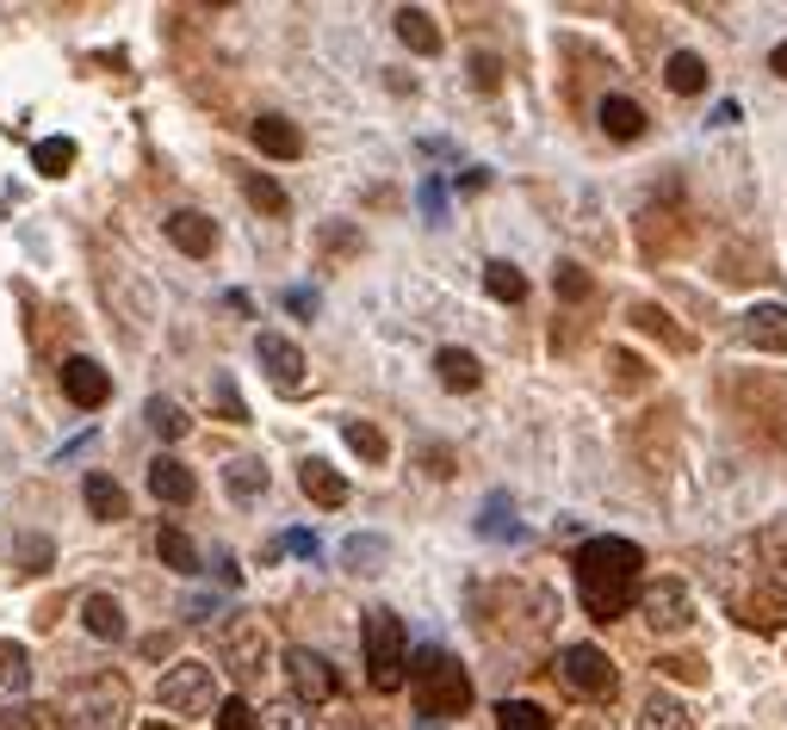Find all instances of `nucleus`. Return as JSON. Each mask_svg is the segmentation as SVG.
<instances>
[{
    "instance_id": "53",
    "label": "nucleus",
    "mask_w": 787,
    "mask_h": 730,
    "mask_svg": "<svg viewBox=\"0 0 787 730\" xmlns=\"http://www.w3.org/2000/svg\"><path fill=\"white\" fill-rule=\"evenodd\" d=\"M738 118H744V112H738V99H720V106H713V118H707V125H738Z\"/></svg>"
},
{
    "instance_id": "7",
    "label": "nucleus",
    "mask_w": 787,
    "mask_h": 730,
    "mask_svg": "<svg viewBox=\"0 0 787 730\" xmlns=\"http://www.w3.org/2000/svg\"><path fill=\"white\" fill-rule=\"evenodd\" d=\"M558 675H565V687L570 694H583V699H596V706H608V699L620 694V675H615V663L596 650V644H570L565 656H558Z\"/></svg>"
},
{
    "instance_id": "8",
    "label": "nucleus",
    "mask_w": 787,
    "mask_h": 730,
    "mask_svg": "<svg viewBox=\"0 0 787 730\" xmlns=\"http://www.w3.org/2000/svg\"><path fill=\"white\" fill-rule=\"evenodd\" d=\"M254 359H261V372L273 378V390H280V396H298V390H304V353H298V341H292V335L261 328V335H254Z\"/></svg>"
},
{
    "instance_id": "34",
    "label": "nucleus",
    "mask_w": 787,
    "mask_h": 730,
    "mask_svg": "<svg viewBox=\"0 0 787 730\" xmlns=\"http://www.w3.org/2000/svg\"><path fill=\"white\" fill-rule=\"evenodd\" d=\"M478 532H484V539H496V544H515V539H527V532H521V520H515V508H508V496H490L484 501V514H478Z\"/></svg>"
},
{
    "instance_id": "14",
    "label": "nucleus",
    "mask_w": 787,
    "mask_h": 730,
    "mask_svg": "<svg viewBox=\"0 0 787 730\" xmlns=\"http://www.w3.org/2000/svg\"><path fill=\"white\" fill-rule=\"evenodd\" d=\"M149 496L168 501V508H192V496H199V477H192L174 452H156L149 458Z\"/></svg>"
},
{
    "instance_id": "22",
    "label": "nucleus",
    "mask_w": 787,
    "mask_h": 730,
    "mask_svg": "<svg viewBox=\"0 0 787 730\" xmlns=\"http://www.w3.org/2000/svg\"><path fill=\"white\" fill-rule=\"evenodd\" d=\"M434 378H441L447 390H459V396H465V390L484 384V366H478L472 347H441V353H434Z\"/></svg>"
},
{
    "instance_id": "41",
    "label": "nucleus",
    "mask_w": 787,
    "mask_h": 730,
    "mask_svg": "<svg viewBox=\"0 0 787 730\" xmlns=\"http://www.w3.org/2000/svg\"><path fill=\"white\" fill-rule=\"evenodd\" d=\"M0 687H13V694L32 687V656H25V644H0Z\"/></svg>"
},
{
    "instance_id": "49",
    "label": "nucleus",
    "mask_w": 787,
    "mask_h": 730,
    "mask_svg": "<svg viewBox=\"0 0 787 730\" xmlns=\"http://www.w3.org/2000/svg\"><path fill=\"white\" fill-rule=\"evenodd\" d=\"M280 551H298V558H316V532H285Z\"/></svg>"
},
{
    "instance_id": "3",
    "label": "nucleus",
    "mask_w": 787,
    "mask_h": 730,
    "mask_svg": "<svg viewBox=\"0 0 787 730\" xmlns=\"http://www.w3.org/2000/svg\"><path fill=\"white\" fill-rule=\"evenodd\" d=\"M360 644H366V681L378 694H397L410 681V632H403V620L391 606H372L360 620Z\"/></svg>"
},
{
    "instance_id": "25",
    "label": "nucleus",
    "mask_w": 787,
    "mask_h": 730,
    "mask_svg": "<svg viewBox=\"0 0 787 730\" xmlns=\"http://www.w3.org/2000/svg\"><path fill=\"white\" fill-rule=\"evenodd\" d=\"M663 87L676 99H694V94H707V63L694 56V50H676L670 63H663Z\"/></svg>"
},
{
    "instance_id": "36",
    "label": "nucleus",
    "mask_w": 787,
    "mask_h": 730,
    "mask_svg": "<svg viewBox=\"0 0 787 730\" xmlns=\"http://www.w3.org/2000/svg\"><path fill=\"white\" fill-rule=\"evenodd\" d=\"M496 730H552V712L534 699H503L496 706Z\"/></svg>"
},
{
    "instance_id": "35",
    "label": "nucleus",
    "mask_w": 787,
    "mask_h": 730,
    "mask_svg": "<svg viewBox=\"0 0 787 730\" xmlns=\"http://www.w3.org/2000/svg\"><path fill=\"white\" fill-rule=\"evenodd\" d=\"M720 279L756 285V279H769V261H763V248H725L720 254Z\"/></svg>"
},
{
    "instance_id": "21",
    "label": "nucleus",
    "mask_w": 787,
    "mask_h": 730,
    "mask_svg": "<svg viewBox=\"0 0 787 730\" xmlns=\"http://www.w3.org/2000/svg\"><path fill=\"white\" fill-rule=\"evenodd\" d=\"M81 625H87V637H99V644H118V637L130 632L118 594H87V601H81Z\"/></svg>"
},
{
    "instance_id": "42",
    "label": "nucleus",
    "mask_w": 787,
    "mask_h": 730,
    "mask_svg": "<svg viewBox=\"0 0 787 730\" xmlns=\"http://www.w3.org/2000/svg\"><path fill=\"white\" fill-rule=\"evenodd\" d=\"M608 366H615V390H646L651 384V366L639 353H627V347H615V353H608Z\"/></svg>"
},
{
    "instance_id": "19",
    "label": "nucleus",
    "mask_w": 787,
    "mask_h": 730,
    "mask_svg": "<svg viewBox=\"0 0 787 730\" xmlns=\"http://www.w3.org/2000/svg\"><path fill=\"white\" fill-rule=\"evenodd\" d=\"M627 322L639 328V335H651V341H663L670 353H694V335L682 322H670V310H658V304H632Z\"/></svg>"
},
{
    "instance_id": "31",
    "label": "nucleus",
    "mask_w": 787,
    "mask_h": 730,
    "mask_svg": "<svg viewBox=\"0 0 787 730\" xmlns=\"http://www.w3.org/2000/svg\"><path fill=\"white\" fill-rule=\"evenodd\" d=\"M484 292L496 297V304H521V297H527V273H521L515 261H484Z\"/></svg>"
},
{
    "instance_id": "54",
    "label": "nucleus",
    "mask_w": 787,
    "mask_h": 730,
    "mask_svg": "<svg viewBox=\"0 0 787 730\" xmlns=\"http://www.w3.org/2000/svg\"><path fill=\"white\" fill-rule=\"evenodd\" d=\"M769 68H775V75H781V81H787V38H781V44H775V50H769Z\"/></svg>"
},
{
    "instance_id": "46",
    "label": "nucleus",
    "mask_w": 787,
    "mask_h": 730,
    "mask_svg": "<svg viewBox=\"0 0 787 730\" xmlns=\"http://www.w3.org/2000/svg\"><path fill=\"white\" fill-rule=\"evenodd\" d=\"M472 87H484V94H496V87H503V63H496L490 50H478V56H472Z\"/></svg>"
},
{
    "instance_id": "55",
    "label": "nucleus",
    "mask_w": 787,
    "mask_h": 730,
    "mask_svg": "<svg viewBox=\"0 0 787 730\" xmlns=\"http://www.w3.org/2000/svg\"><path fill=\"white\" fill-rule=\"evenodd\" d=\"M0 724H7V730H32V718H25V706H19V712H7Z\"/></svg>"
},
{
    "instance_id": "40",
    "label": "nucleus",
    "mask_w": 787,
    "mask_h": 730,
    "mask_svg": "<svg viewBox=\"0 0 787 730\" xmlns=\"http://www.w3.org/2000/svg\"><path fill=\"white\" fill-rule=\"evenodd\" d=\"M13 551H19V570H25V575H44L50 563H56V544H50L44 532H19Z\"/></svg>"
},
{
    "instance_id": "56",
    "label": "nucleus",
    "mask_w": 787,
    "mask_h": 730,
    "mask_svg": "<svg viewBox=\"0 0 787 730\" xmlns=\"http://www.w3.org/2000/svg\"><path fill=\"white\" fill-rule=\"evenodd\" d=\"M143 730H180V724H161V718H149V724H143Z\"/></svg>"
},
{
    "instance_id": "27",
    "label": "nucleus",
    "mask_w": 787,
    "mask_h": 730,
    "mask_svg": "<svg viewBox=\"0 0 787 730\" xmlns=\"http://www.w3.org/2000/svg\"><path fill=\"white\" fill-rule=\"evenodd\" d=\"M342 558H347L354 575H378L385 558H391V539H385V532H354V539L342 544Z\"/></svg>"
},
{
    "instance_id": "44",
    "label": "nucleus",
    "mask_w": 787,
    "mask_h": 730,
    "mask_svg": "<svg viewBox=\"0 0 787 730\" xmlns=\"http://www.w3.org/2000/svg\"><path fill=\"white\" fill-rule=\"evenodd\" d=\"M658 668L670 675V681H689V687L707 681V663H701V656H658Z\"/></svg>"
},
{
    "instance_id": "57",
    "label": "nucleus",
    "mask_w": 787,
    "mask_h": 730,
    "mask_svg": "<svg viewBox=\"0 0 787 730\" xmlns=\"http://www.w3.org/2000/svg\"><path fill=\"white\" fill-rule=\"evenodd\" d=\"M422 730H434V724H422Z\"/></svg>"
},
{
    "instance_id": "43",
    "label": "nucleus",
    "mask_w": 787,
    "mask_h": 730,
    "mask_svg": "<svg viewBox=\"0 0 787 730\" xmlns=\"http://www.w3.org/2000/svg\"><path fill=\"white\" fill-rule=\"evenodd\" d=\"M211 396H218V415L223 421H237V427H242V421H249V403H242V390L237 384H230V378H211Z\"/></svg>"
},
{
    "instance_id": "51",
    "label": "nucleus",
    "mask_w": 787,
    "mask_h": 730,
    "mask_svg": "<svg viewBox=\"0 0 787 730\" xmlns=\"http://www.w3.org/2000/svg\"><path fill=\"white\" fill-rule=\"evenodd\" d=\"M137 650L149 656V663H156V656H168V650H174V632H149V637L137 644Z\"/></svg>"
},
{
    "instance_id": "1",
    "label": "nucleus",
    "mask_w": 787,
    "mask_h": 730,
    "mask_svg": "<svg viewBox=\"0 0 787 730\" xmlns=\"http://www.w3.org/2000/svg\"><path fill=\"white\" fill-rule=\"evenodd\" d=\"M577 594H583V613L601 625H615L620 613L632 606V589H639V570H646V551L620 532H601V539H583L577 558Z\"/></svg>"
},
{
    "instance_id": "29",
    "label": "nucleus",
    "mask_w": 787,
    "mask_h": 730,
    "mask_svg": "<svg viewBox=\"0 0 787 730\" xmlns=\"http://www.w3.org/2000/svg\"><path fill=\"white\" fill-rule=\"evenodd\" d=\"M75 137H44V142H32V168L44 173V180H63L69 168H75Z\"/></svg>"
},
{
    "instance_id": "50",
    "label": "nucleus",
    "mask_w": 787,
    "mask_h": 730,
    "mask_svg": "<svg viewBox=\"0 0 787 730\" xmlns=\"http://www.w3.org/2000/svg\"><path fill=\"white\" fill-rule=\"evenodd\" d=\"M211 613H218V601H211V594H187V620L211 625Z\"/></svg>"
},
{
    "instance_id": "9",
    "label": "nucleus",
    "mask_w": 787,
    "mask_h": 730,
    "mask_svg": "<svg viewBox=\"0 0 787 730\" xmlns=\"http://www.w3.org/2000/svg\"><path fill=\"white\" fill-rule=\"evenodd\" d=\"M285 675H292V699H304V706H329V699L342 694V681H335L329 656H316L311 644L285 650Z\"/></svg>"
},
{
    "instance_id": "23",
    "label": "nucleus",
    "mask_w": 787,
    "mask_h": 730,
    "mask_svg": "<svg viewBox=\"0 0 787 730\" xmlns=\"http://www.w3.org/2000/svg\"><path fill=\"white\" fill-rule=\"evenodd\" d=\"M397 38L416 50V56H441V25L428 7H397Z\"/></svg>"
},
{
    "instance_id": "16",
    "label": "nucleus",
    "mask_w": 787,
    "mask_h": 730,
    "mask_svg": "<svg viewBox=\"0 0 787 730\" xmlns=\"http://www.w3.org/2000/svg\"><path fill=\"white\" fill-rule=\"evenodd\" d=\"M254 149L273 161H298L304 156V130L292 125V118H280V112H261L254 118Z\"/></svg>"
},
{
    "instance_id": "30",
    "label": "nucleus",
    "mask_w": 787,
    "mask_h": 730,
    "mask_svg": "<svg viewBox=\"0 0 787 730\" xmlns=\"http://www.w3.org/2000/svg\"><path fill=\"white\" fill-rule=\"evenodd\" d=\"M156 558L168 563L174 575H192V570H199V544H192L180 527H161L156 532Z\"/></svg>"
},
{
    "instance_id": "15",
    "label": "nucleus",
    "mask_w": 787,
    "mask_h": 730,
    "mask_svg": "<svg viewBox=\"0 0 787 730\" xmlns=\"http://www.w3.org/2000/svg\"><path fill=\"white\" fill-rule=\"evenodd\" d=\"M161 230H168V242L187 254V261H206V254L218 248V223H211L206 211H174Z\"/></svg>"
},
{
    "instance_id": "32",
    "label": "nucleus",
    "mask_w": 787,
    "mask_h": 730,
    "mask_svg": "<svg viewBox=\"0 0 787 730\" xmlns=\"http://www.w3.org/2000/svg\"><path fill=\"white\" fill-rule=\"evenodd\" d=\"M242 192H249V204L254 211H267V218H285V211H292V199H285V187L280 180H273V173H242Z\"/></svg>"
},
{
    "instance_id": "18",
    "label": "nucleus",
    "mask_w": 787,
    "mask_h": 730,
    "mask_svg": "<svg viewBox=\"0 0 787 730\" xmlns=\"http://www.w3.org/2000/svg\"><path fill=\"white\" fill-rule=\"evenodd\" d=\"M596 118H601V130H608L615 142H639V137L651 130L646 106H639V99H627V94H608V99H601Z\"/></svg>"
},
{
    "instance_id": "5",
    "label": "nucleus",
    "mask_w": 787,
    "mask_h": 730,
    "mask_svg": "<svg viewBox=\"0 0 787 730\" xmlns=\"http://www.w3.org/2000/svg\"><path fill=\"white\" fill-rule=\"evenodd\" d=\"M63 706H69V718L75 724H87V730H118L130 718V687H125V675H87V681H75L63 694Z\"/></svg>"
},
{
    "instance_id": "37",
    "label": "nucleus",
    "mask_w": 787,
    "mask_h": 730,
    "mask_svg": "<svg viewBox=\"0 0 787 730\" xmlns=\"http://www.w3.org/2000/svg\"><path fill=\"white\" fill-rule=\"evenodd\" d=\"M254 730H311V706L304 699H273V706H261Z\"/></svg>"
},
{
    "instance_id": "47",
    "label": "nucleus",
    "mask_w": 787,
    "mask_h": 730,
    "mask_svg": "<svg viewBox=\"0 0 787 730\" xmlns=\"http://www.w3.org/2000/svg\"><path fill=\"white\" fill-rule=\"evenodd\" d=\"M416 199H422L428 223H441V218H447V187H441V180H422V192H416Z\"/></svg>"
},
{
    "instance_id": "11",
    "label": "nucleus",
    "mask_w": 787,
    "mask_h": 730,
    "mask_svg": "<svg viewBox=\"0 0 787 730\" xmlns=\"http://www.w3.org/2000/svg\"><path fill=\"white\" fill-rule=\"evenodd\" d=\"M56 378H63V396H69L75 409H106V403H112V372L99 366V359L69 353L63 366H56Z\"/></svg>"
},
{
    "instance_id": "33",
    "label": "nucleus",
    "mask_w": 787,
    "mask_h": 730,
    "mask_svg": "<svg viewBox=\"0 0 787 730\" xmlns=\"http://www.w3.org/2000/svg\"><path fill=\"white\" fill-rule=\"evenodd\" d=\"M143 421L156 427V440H161V446H174V440H187V427H192V421L180 415V403H168V396H149V403H143Z\"/></svg>"
},
{
    "instance_id": "28",
    "label": "nucleus",
    "mask_w": 787,
    "mask_h": 730,
    "mask_svg": "<svg viewBox=\"0 0 787 730\" xmlns=\"http://www.w3.org/2000/svg\"><path fill=\"white\" fill-rule=\"evenodd\" d=\"M639 730H694V712L682 706V699H670V694H646V706H639Z\"/></svg>"
},
{
    "instance_id": "45",
    "label": "nucleus",
    "mask_w": 787,
    "mask_h": 730,
    "mask_svg": "<svg viewBox=\"0 0 787 730\" xmlns=\"http://www.w3.org/2000/svg\"><path fill=\"white\" fill-rule=\"evenodd\" d=\"M218 730H254V706H249L242 694H230V699L218 706Z\"/></svg>"
},
{
    "instance_id": "39",
    "label": "nucleus",
    "mask_w": 787,
    "mask_h": 730,
    "mask_svg": "<svg viewBox=\"0 0 787 730\" xmlns=\"http://www.w3.org/2000/svg\"><path fill=\"white\" fill-rule=\"evenodd\" d=\"M552 292L565 297V304H589V297H596V279H589V266L558 261V273H552Z\"/></svg>"
},
{
    "instance_id": "48",
    "label": "nucleus",
    "mask_w": 787,
    "mask_h": 730,
    "mask_svg": "<svg viewBox=\"0 0 787 730\" xmlns=\"http://www.w3.org/2000/svg\"><path fill=\"white\" fill-rule=\"evenodd\" d=\"M316 304H323V297H316L311 285H292V292H285V310H292V316H304V322L316 316Z\"/></svg>"
},
{
    "instance_id": "26",
    "label": "nucleus",
    "mask_w": 787,
    "mask_h": 730,
    "mask_svg": "<svg viewBox=\"0 0 787 730\" xmlns=\"http://www.w3.org/2000/svg\"><path fill=\"white\" fill-rule=\"evenodd\" d=\"M81 501H87V514H94V520H125V514H130L125 489H118L106 470H94V477L81 483Z\"/></svg>"
},
{
    "instance_id": "20",
    "label": "nucleus",
    "mask_w": 787,
    "mask_h": 730,
    "mask_svg": "<svg viewBox=\"0 0 787 730\" xmlns=\"http://www.w3.org/2000/svg\"><path fill=\"white\" fill-rule=\"evenodd\" d=\"M639 458H646V470L651 477H663L670 470V458H676V446H670V409H651L646 415V427H639Z\"/></svg>"
},
{
    "instance_id": "24",
    "label": "nucleus",
    "mask_w": 787,
    "mask_h": 730,
    "mask_svg": "<svg viewBox=\"0 0 787 730\" xmlns=\"http://www.w3.org/2000/svg\"><path fill=\"white\" fill-rule=\"evenodd\" d=\"M223 489H230V501H261L267 496V465H261L254 452L230 458V465H223Z\"/></svg>"
},
{
    "instance_id": "38",
    "label": "nucleus",
    "mask_w": 787,
    "mask_h": 730,
    "mask_svg": "<svg viewBox=\"0 0 787 730\" xmlns=\"http://www.w3.org/2000/svg\"><path fill=\"white\" fill-rule=\"evenodd\" d=\"M342 440H347L354 452H360L366 465H385V458H391V440L378 434L372 421H347V427H342Z\"/></svg>"
},
{
    "instance_id": "17",
    "label": "nucleus",
    "mask_w": 787,
    "mask_h": 730,
    "mask_svg": "<svg viewBox=\"0 0 787 730\" xmlns=\"http://www.w3.org/2000/svg\"><path fill=\"white\" fill-rule=\"evenodd\" d=\"M298 489L316 501V508H347V496H354L347 477L335 465H323V458H304V465H298Z\"/></svg>"
},
{
    "instance_id": "12",
    "label": "nucleus",
    "mask_w": 787,
    "mask_h": 730,
    "mask_svg": "<svg viewBox=\"0 0 787 730\" xmlns=\"http://www.w3.org/2000/svg\"><path fill=\"white\" fill-rule=\"evenodd\" d=\"M738 341L756 353H787V304H751L738 316Z\"/></svg>"
},
{
    "instance_id": "10",
    "label": "nucleus",
    "mask_w": 787,
    "mask_h": 730,
    "mask_svg": "<svg viewBox=\"0 0 787 730\" xmlns=\"http://www.w3.org/2000/svg\"><path fill=\"white\" fill-rule=\"evenodd\" d=\"M639 606H646L651 632H682V625L694 620V601H689V589H682V575H658V582H646Z\"/></svg>"
},
{
    "instance_id": "2",
    "label": "nucleus",
    "mask_w": 787,
    "mask_h": 730,
    "mask_svg": "<svg viewBox=\"0 0 787 730\" xmlns=\"http://www.w3.org/2000/svg\"><path fill=\"white\" fill-rule=\"evenodd\" d=\"M410 694L428 718H465L472 712V675L447 650H434V644H422V650L410 656Z\"/></svg>"
},
{
    "instance_id": "4",
    "label": "nucleus",
    "mask_w": 787,
    "mask_h": 730,
    "mask_svg": "<svg viewBox=\"0 0 787 730\" xmlns=\"http://www.w3.org/2000/svg\"><path fill=\"white\" fill-rule=\"evenodd\" d=\"M218 656H223V675L237 687H254L261 675L273 668V637L267 625L254 620V613H230L218 625Z\"/></svg>"
},
{
    "instance_id": "6",
    "label": "nucleus",
    "mask_w": 787,
    "mask_h": 730,
    "mask_svg": "<svg viewBox=\"0 0 787 730\" xmlns=\"http://www.w3.org/2000/svg\"><path fill=\"white\" fill-rule=\"evenodd\" d=\"M156 699H161V712H180V718H211L223 706L211 663H174L168 675H161Z\"/></svg>"
},
{
    "instance_id": "52",
    "label": "nucleus",
    "mask_w": 787,
    "mask_h": 730,
    "mask_svg": "<svg viewBox=\"0 0 787 730\" xmlns=\"http://www.w3.org/2000/svg\"><path fill=\"white\" fill-rule=\"evenodd\" d=\"M428 470H434V477H453V452H447V446H428Z\"/></svg>"
},
{
    "instance_id": "13",
    "label": "nucleus",
    "mask_w": 787,
    "mask_h": 730,
    "mask_svg": "<svg viewBox=\"0 0 787 730\" xmlns=\"http://www.w3.org/2000/svg\"><path fill=\"white\" fill-rule=\"evenodd\" d=\"M682 242H689V223H682V211H670V204H651L646 218H639V248H646L651 261H670Z\"/></svg>"
}]
</instances>
